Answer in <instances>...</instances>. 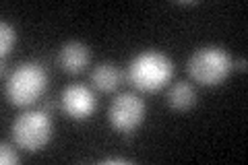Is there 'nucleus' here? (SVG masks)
<instances>
[{
  "mask_svg": "<svg viewBox=\"0 0 248 165\" xmlns=\"http://www.w3.org/2000/svg\"><path fill=\"white\" fill-rule=\"evenodd\" d=\"M174 75V64L164 52L147 50L137 54L128 64V81L133 87L145 93H153L166 87Z\"/></svg>",
  "mask_w": 248,
  "mask_h": 165,
  "instance_id": "1",
  "label": "nucleus"
},
{
  "mask_svg": "<svg viewBox=\"0 0 248 165\" xmlns=\"http://www.w3.org/2000/svg\"><path fill=\"white\" fill-rule=\"evenodd\" d=\"M46 85H48V73L40 62H23L6 81V97L13 105L25 107L44 95Z\"/></svg>",
  "mask_w": 248,
  "mask_h": 165,
  "instance_id": "2",
  "label": "nucleus"
},
{
  "mask_svg": "<svg viewBox=\"0 0 248 165\" xmlns=\"http://www.w3.org/2000/svg\"><path fill=\"white\" fill-rule=\"evenodd\" d=\"M188 75L192 81L201 85H219L228 78L232 70V58L223 48L217 45H207V48H199L188 58Z\"/></svg>",
  "mask_w": 248,
  "mask_h": 165,
  "instance_id": "3",
  "label": "nucleus"
},
{
  "mask_svg": "<svg viewBox=\"0 0 248 165\" xmlns=\"http://www.w3.org/2000/svg\"><path fill=\"white\" fill-rule=\"evenodd\" d=\"M52 136V120L44 109L23 112L13 122V138L21 149L35 153L48 145Z\"/></svg>",
  "mask_w": 248,
  "mask_h": 165,
  "instance_id": "4",
  "label": "nucleus"
},
{
  "mask_svg": "<svg viewBox=\"0 0 248 165\" xmlns=\"http://www.w3.org/2000/svg\"><path fill=\"white\" fill-rule=\"evenodd\" d=\"M108 118L116 130L130 132L145 120V101L137 93H120L112 99Z\"/></svg>",
  "mask_w": 248,
  "mask_h": 165,
  "instance_id": "5",
  "label": "nucleus"
},
{
  "mask_svg": "<svg viewBox=\"0 0 248 165\" xmlns=\"http://www.w3.org/2000/svg\"><path fill=\"white\" fill-rule=\"evenodd\" d=\"M60 105L66 116L81 120V118H87L93 114V109H95V95L85 85H68L60 95Z\"/></svg>",
  "mask_w": 248,
  "mask_h": 165,
  "instance_id": "6",
  "label": "nucleus"
},
{
  "mask_svg": "<svg viewBox=\"0 0 248 165\" xmlns=\"http://www.w3.org/2000/svg\"><path fill=\"white\" fill-rule=\"evenodd\" d=\"M91 52L85 44L81 42H66L58 52V64L62 66L64 73H81V70L89 64Z\"/></svg>",
  "mask_w": 248,
  "mask_h": 165,
  "instance_id": "7",
  "label": "nucleus"
},
{
  "mask_svg": "<svg viewBox=\"0 0 248 165\" xmlns=\"http://www.w3.org/2000/svg\"><path fill=\"white\" fill-rule=\"evenodd\" d=\"M91 83H93V87L104 91V93L114 91L122 83V73H120L118 66L112 64V62H102V64H97L93 68Z\"/></svg>",
  "mask_w": 248,
  "mask_h": 165,
  "instance_id": "8",
  "label": "nucleus"
},
{
  "mask_svg": "<svg viewBox=\"0 0 248 165\" xmlns=\"http://www.w3.org/2000/svg\"><path fill=\"white\" fill-rule=\"evenodd\" d=\"M168 104H170V107L180 109V112H184V109H190L192 105L197 104V91H195V87H192L188 81L174 83L172 87H170V91H168Z\"/></svg>",
  "mask_w": 248,
  "mask_h": 165,
  "instance_id": "9",
  "label": "nucleus"
},
{
  "mask_svg": "<svg viewBox=\"0 0 248 165\" xmlns=\"http://www.w3.org/2000/svg\"><path fill=\"white\" fill-rule=\"evenodd\" d=\"M15 37H17V33H15L11 23H6V21L0 23V54H2V58H6L11 54L15 45Z\"/></svg>",
  "mask_w": 248,
  "mask_h": 165,
  "instance_id": "10",
  "label": "nucleus"
},
{
  "mask_svg": "<svg viewBox=\"0 0 248 165\" xmlns=\"http://www.w3.org/2000/svg\"><path fill=\"white\" fill-rule=\"evenodd\" d=\"M17 161H19V157L15 153V149L11 145L2 143V147H0V163L6 165V163H17Z\"/></svg>",
  "mask_w": 248,
  "mask_h": 165,
  "instance_id": "11",
  "label": "nucleus"
},
{
  "mask_svg": "<svg viewBox=\"0 0 248 165\" xmlns=\"http://www.w3.org/2000/svg\"><path fill=\"white\" fill-rule=\"evenodd\" d=\"M104 163H128V159H124V157H110V159H104Z\"/></svg>",
  "mask_w": 248,
  "mask_h": 165,
  "instance_id": "12",
  "label": "nucleus"
},
{
  "mask_svg": "<svg viewBox=\"0 0 248 165\" xmlns=\"http://www.w3.org/2000/svg\"><path fill=\"white\" fill-rule=\"evenodd\" d=\"M238 68H242V70H246V58H242V60H238Z\"/></svg>",
  "mask_w": 248,
  "mask_h": 165,
  "instance_id": "13",
  "label": "nucleus"
}]
</instances>
